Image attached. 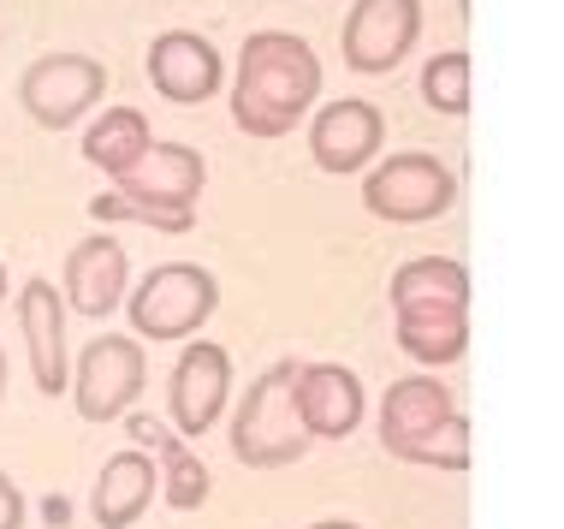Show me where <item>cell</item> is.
<instances>
[{"label": "cell", "mask_w": 564, "mask_h": 529, "mask_svg": "<svg viewBox=\"0 0 564 529\" xmlns=\"http://www.w3.org/2000/svg\"><path fill=\"white\" fill-rule=\"evenodd\" d=\"M322 96V60L292 30H256L238 54L232 119L250 138H285Z\"/></svg>", "instance_id": "1"}, {"label": "cell", "mask_w": 564, "mask_h": 529, "mask_svg": "<svg viewBox=\"0 0 564 529\" xmlns=\"http://www.w3.org/2000/svg\"><path fill=\"white\" fill-rule=\"evenodd\" d=\"M292 381H297V363H273L250 381L243 392L238 417H232V452L238 464L250 471H280V464H297L310 452V434L297 422V404H292Z\"/></svg>", "instance_id": "2"}, {"label": "cell", "mask_w": 564, "mask_h": 529, "mask_svg": "<svg viewBox=\"0 0 564 529\" xmlns=\"http://www.w3.org/2000/svg\"><path fill=\"white\" fill-rule=\"evenodd\" d=\"M126 304H131L137 339H191L220 310V285L196 262H161V268H149Z\"/></svg>", "instance_id": "3"}, {"label": "cell", "mask_w": 564, "mask_h": 529, "mask_svg": "<svg viewBox=\"0 0 564 529\" xmlns=\"http://www.w3.org/2000/svg\"><path fill=\"white\" fill-rule=\"evenodd\" d=\"M101 96H108V66L89 54H42V60H30L24 78H19L24 114L48 131L78 126Z\"/></svg>", "instance_id": "4"}, {"label": "cell", "mask_w": 564, "mask_h": 529, "mask_svg": "<svg viewBox=\"0 0 564 529\" xmlns=\"http://www.w3.org/2000/svg\"><path fill=\"white\" fill-rule=\"evenodd\" d=\"M452 196H457L452 168H440L434 155H416V149H404V155L380 161V168L369 173V185H362V203H369V215L392 220V226H416V220L446 215Z\"/></svg>", "instance_id": "5"}, {"label": "cell", "mask_w": 564, "mask_h": 529, "mask_svg": "<svg viewBox=\"0 0 564 529\" xmlns=\"http://www.w3.org/2000/svg\"><path fill=\"white\" fill-rule=\"evenodd\" d=\"M143 345L126 339V334H101L84 345L78 357V375H72V399H78V417L84 422H113L126 417L143 392Z\"/></svg>", "instance_id": "6"}, {"label": "cell", "mask_w": 564, "mask_h": 529, "mask_svg": "<svg viewBox=\"0 0 564 529\" xmlns=\"http://www.w3.org/2000/svg\"><path fill=\"white\" fill-rule=\"evenodd\" d=\"M226 392H232V357L215 339H191L173 363V381H166V404H173V429L185 434H208L226 411Z\"/></svg>", "instance_id": "7"}, {"label": "cell", "mask_w": 564, "mask_h": 529, "mask_svg": "<svg viewBox=\"0 0 564 529\" xmlns=\"http://www.w3.org/2000/svg\"><path fill=\"white\" fill-rule=\"evenodd\" d=\"M422 30V0H357L345 19V66L357 72H392L416 48Z\"/></svg>", "instance_id": "8"}, {"label": "cell", "mask_w": 564, "mask_h": 529, "mask_svg": "<svg viewBox=\"0 0 564 529\" xmlns=\"http://www.w3.org/2000/svg\"><path fill=\"white\" fill-rule=\"evenodd\" d=\"M380 143H387V119H380L375 101L345 96V101H327L310 119V149L322 173H362Z\"/></svg>", "instance_id": "9"}, {"label": "cell", "mask_w": 564, "mask_h": 529, "mask_svg": "<svg viewBox=\"0 0 564 529\" xmlns=\"http://www.w3.org/2000/svg\"><path fill=\"white\" fill-rule=\"evenodd\" d=\"M292 404L310 441H345L362 422V381L345 363H303L292 381Z\"/></svg>", "instance_id": "10"}, {"label": "cell", "mask_w": 564, "mask_h": 529, "mask_svg": "<svg viewBox=\"0 0 564 529\" xmlns=\"http://www.w3.org/2000/svg\"><path fill=\"white\" fill-rule=\"evenodd\" d=\"M149 84L166 101H178V108H196V101H208L220 89V48L208 36H196V30H166L149 48Z\"/></svg>", "instance_id": "11"}, {"label": "cell", "mask_w": 564, "mask_h": 529, "mask_svg": "<svg viewBox=\"0 0 564 529\" xmlns=\"http://www.w3.org/2000/svg\"><path fill=\"white\" fill-rule=\"evenodd\" d=\"M126 280H131V262H126V245L113 233H96L84 245H72L66 256V304L78 315H113L126 304Z\"/></svg>", "instance_id": "12"}, {"label": "cell", "mask_w": 564, "mask_h": 529, "mask_svg": "<svg viewBox=\"0 0 564 529\" xmlns=\"http://www.w3.org/2000/svg\"><path fill=\"white\" fill-rule=\"evenodd\" d=\"M19 322H24V352H30V375L42 392L66 387V304L48 280H30L19 292Z\"/></svg>", "instance_id": "13"}, {"label": "cell", "mask_w": 564, "mask_h": 529, "mask_svg": "<svg viewBox=\"0 0 564 529\" xmlns=\"http://www.w3.org/2000/svg\"><path fill=\"white\" fill-rule=\"evenodd\" d=\"M126 434H131L137 452H155L166 506L196 511V506L208 500V471H203V458L191 452L185 434H173V429H166V422H155V417H126Z\"/></svg>", "instance_id": "14"}, {"label": "cell", "mask_w": 564, "mask_h": 529, "mask_svg": "<svg viewBox=\"0 0 564 529\" xmlns=\"http://www.w3.org/2000/svg\"><path fill=\"white\" fill-rule=\"evenodd\" d=\"M203 179H208V168L191 143H149V155L119 179V191L149 196V203H161V208H196Z\"/></svg>", "instance_id": "15"}, {"label": "cell", "mask_w": 564, "mask_h": 529, "mask_svg": "<svg viewBox=\"0 0 564 529\" xmlns=\"http://www.w3.org/2000/svg\"><path fill=\"white\" fill-rule=\"evenodd\" d=\"M446 417H452V387H440L434 375L392 381L387 399H380V446H387L392 458H404V446L422 441V434Z\"/></svg>", "instance_id": "16"}, {"label": "cell", "mask_w": 564, "mask_h": 529, "mask_svg": "<svg viewBox=\"0 0 564 529\" xmlns=\"http://www.w3.org/2000/svg\"><path fill=\"white\" fill-rule=\"evenodd\" d=\"M155 458L149 452H113L108 464H101L96 476V494H89V511H96L101 529H131L137 518L149 511V500H155Z\"/></svg>", "instance_id": "17"}, {"label": "cell", "mask_w": 564, "mask_h": 529, "mask_svg": "<svg viewBox=\"0 0 564 529\" xmlns=\"http://www.w3.org/2000/svg\"><path fill=\"white\" fill-rule=\"evenodd\" d=\"M392 310H469V268L457 256H416L392 274Z\"/></svg>", "instance_id": "18"}, {"label": "cell", "mask_w": 564, "mask_h": 529, "mask_svg": "<svg viewBox=\"0 0 564 529\" xmlns=\"http://www.w3.org/2000/svg\"><path fill=\"white\" fill-rule=\"evenodd\" d=\"M149 143H155V138H149V119L143 114H137V108H108L96 126L84 131V161H89V168H101L108 179H126L137 161L149 155Z\"/></svg>", "instance_id": "19"}, {"label": "cell", "mask_w": 564, "mask_h": 529, "mask_svg": "<svg viewBox=\"0 0 564 529\" xmlns=\"http://www.w3.org/2000/svg\"><path fill=\"white\" fill-rule=\"evenodd\" d=\"M399 315V345L416 363H457L469 352L464 310H392Z\"/></svg>", "instance_id": "20"}, {"label": "cell", "mask_w": 564, "mask_h": 529, "mask_svg": "<svg viewBox=\"0 0 564 529\" xmlns=\"http://www.w3.org/2000/svg\"><path fill=\"white\" fill-rule=\"evenodd\" d=\"M89 215L96 220H143V226H155V233H191L196 226V208H161V203H149V196H126V191H101V196H89Z\"/></svg>", "instance_id": "21"}, {"label": "cell", "mask_w": 564, "mask_h": 529, "mask_svg": "<svg viewBox=\"0 0 564 529\" xmlns=\"http://www.w3.org/2000/svg\"><path fill=\"white\" fill-rule=\"evenodd\" d=\"M422 101L434 114H464L469 108V54L452 48V54H434L422 66Z\"/></svg>", "instance_id": "22"}, {"label": "cell", "mask_w": 564, "mask_h": 529, "mask_svg": "<svg viewBox=\"0 0 564 529\" xmlns=\"http://www.w3.org/2000/svg\"><path fill=\"white\" fill-rule=\"evenodd\" d=\"M404 464H429V471H464L469 464V422L464 417H446V422H434L422 441H410L404 446Z\"/></svg>", "instance_id": "23"}, {"label": "cell", "mask_w": 564, "mask_h": 529, "mask_svg": "<svg viewBox=\"0 0 564 529\" xmlns=\"http://www.w3.org/2000/svg\"><path fill=\"white\" fill-rule=\"evenodd\" d=\"M0 529H24V494L7 471H0Z\"/></svg>", "instance_id": "24"}, {"label": "cell", "mask_w": 564, "mask_h": 529, "mask_svg": "<svg viewBox=\"0 0 564 529\" xmlns=\"http://www.w3.org/2000/svg\"><path fill=\"white\" fill-rule=\"evenodd\" d=\"M42 518H48L54 529H66V523H72V506H66V500H59V494H54V500L42 506Z\"/></svg>", "instance_id": "25"}, {"label": "cell", "mask_w": 564, "mask_h": 529, "mask_svg": "<svg viewBox=\"0 0 564 529\" xmlns=\"http://www.w3.org/2000/svg\"><path fill=\"white\" fill-rule=\"evenodd\" d=\"M315 529H357V523H345V518H327V523H315Z\"/></svg>", "instance_id": "26"}, {"label": "cell", "mask_w": 564, "mask_h": 529, "mask_svg": "<svg viewBox=\"0 0 564 529\" xmlns=\"http://www.w3.org/2000/svg\"><path fill=\"white\" fill-rule=\"evenodd\" d=\"M0 392H7V352H0Z\"/></svg>", "instance_id": "27"}, {"label": "cell", "mask_w": 564, "mask_h": 529, "mask_svg": "<svg viewBox=\"0 0 564 529\" xmlns=\"http://www.w3.org/2000/svg\"><path fill=\"white\" fill-rule=\"evenodd\" d=\"M0 304H7V268H0Z\"/></svg>", "instance_id": "28"}]
</instances>
